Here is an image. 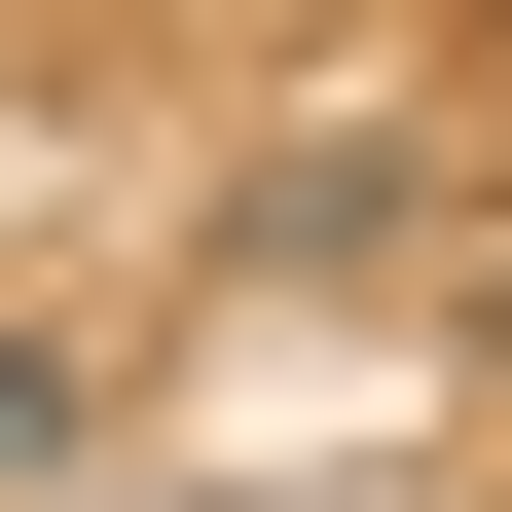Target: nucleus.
<instances>
[{
	"mask_svg": "<svg viewBox=\"0 0 512 512\" xmlns=\"http://www.w3.org/2000/svg\"><path fill=\"white\" fill-rule=\"evenodd\" d=\"M476 74H512V0H476Z\"/></svg>",
	"mask_w": 512,
	"mask_h": 512,
	"instance_id": "f257e3e1",
	"label": "nucleus"
}]
</instances>
